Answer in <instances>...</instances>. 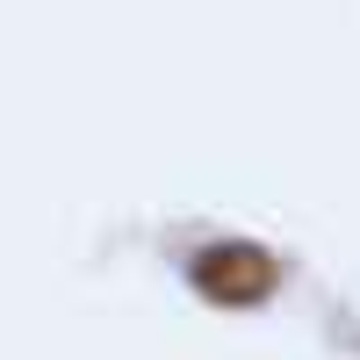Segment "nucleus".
Listing matches in <instances>:
<instances>
[{"instance_id": "1", "label": "nucleus", "mask_w": 360, "mask_h": 360, "mask_svg": "<svg viewBox=\"0 0 360 360\" xmlns=\"http://www.w3.org/2000/svg\"><path fill=\"white\" fill-rule=\"evenodd\" d=\"M188 281H195L202 303H217V310H259L266 295L281 288V266H274L266 245H252V238H217V245L195 252Z\"/></svg>"}]
</instances>
